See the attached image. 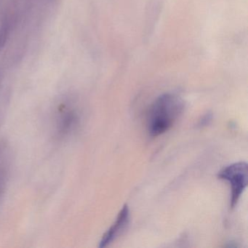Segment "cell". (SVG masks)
Segmentation results:
<instances>
[{"mask_svg":"<svg viewBox=\"0 0 248 248\" xmlns=\"http://www.w3.org/2000/svg\"><path fill=\"white\" fill-rule=\"evenodd\" d=\"M183 100L173 93H165L158 97L149 107L146 117L148 133L158 137L168 132L184 111Z\"/></svg>","mask_w":248,"mask_h":248,"instance_id":"1","label":"cell"},{"mask_svg":"<svg viewBox=\"0 0 248 248\" xmlns=\"http://www.w3.org/2000/svg\"><path fill=\"white\" fill-rule=\"evenodd\" d=\"M219 179L227 181L231 187L230 206L234 208L248 186V166L245 162H238L226 166L217 174Z\"/></svg>","mask_w":248,"mask_h":248,"instance_id":"2","label":"cell"},{"mask_svg":"<svg viewBox=\"0 0 248 248\" xmlns=\"http://www.w3.org/2000/svg\"><path fill=\"white\" fill-rule=\"evenodd\" d=\"M130 210L127 204H124L119 213L115 222L105 232L99 242V248H103L112 243L122 233L125 232L130 223Z\"/></svg>","mask_w":248,"mask_h":248,"instance_id":"3","label":"cell"},{"mask_svg":"<svg viewBox=\"0 0 248 248\" xmlns=\"http://www.w3.org/2000/svg\"><path fill=\"white\" fill-rule=\"evenodd\" d=\"M10 25L8 20L5 19L0 26V52L5 48L9 37Z\"/></svg>","mask_w":248,"mask_h":248,"instance_id":"4","label":"cell"},{"mask_svg":"<svg viewBox=\"0 0 248 248\" xmlns=\"http://www.w3.org/2000/svg\"><path fill=\"white\" fill-rule=\"evenodd\" d=\"M210 120H211V117L209 114L204 116V118L200 121V125H204V124H208V122H210Z\"/></svg>","mask_w":248,"mask_h":248,"instance_id":"5","label":"cell"}]
</instances>
